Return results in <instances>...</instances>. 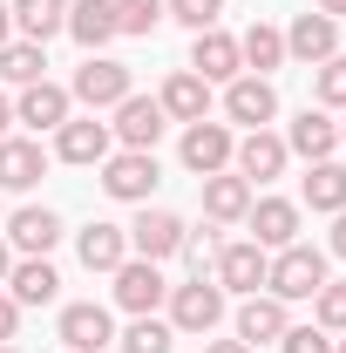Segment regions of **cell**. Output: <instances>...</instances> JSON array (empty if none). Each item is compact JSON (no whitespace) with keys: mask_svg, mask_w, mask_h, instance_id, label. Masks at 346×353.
<instances>
[{"mask_svg":"<svg viewBox=\"0 0 346 353\" xmlns=\"http://www.w3.org/2000/svg\"><path fill=\"white\" fill-rule=\"evenodd\" d=\"M95 170H102V190H109L116 204H150V197H156V183H163L156 150H109Z\"/></svg>","mask_w":346,"mask_h":353,"instance_id":"obj_1","label":"cell"},{"mask_svg":"<svg viewBox=\"0 0 346 353\" xmlns=\"http://www.w3.org/2000/svg\"><path fill=\"white\" fill-rule=\"evenodd\" d=\"M326 285V252L319 245H285L272 252V272H265V292L272 299H312Z\"/></svg>","mask_w":346,"mask_h":353,"instance_id":"obj_2","label":"cell"},{"mask_svg":"<svg viewBox=\"0 0 346 353\" xmlns=\"http://www.w3.org/2000/svg\"><path fill=\"white\" fill-rule=\"evenodd\" d=\"M68 95L82 102L88 116L116 109L123 95H136V82H130V61H116V54H88L82 68H75V82H68Z\"/></svg>","mask_w":346,"mask_h":353,"instance_id":"obj_3","label":"cell"},{"mask_svg":"<svg viewBox=\"0 0 346 353\" xmlns=\"http://www.w3.org/2000/svg\"><path fill=\"white\" fill-rule=\"evenodd\" d=\"M231 150H238V136H231V123H183V143H176V157H183V170L190 176H217L231 170Z\"/></svg>","mask_w":346,"mask_h":353,"instance_id":"obj_4","label":"cell"},{"mask_svg":"<svg viewBox=\"0 0 346 353\" xmlns=\"http://www.w3.org/2000/svg\"><path fill=\"white\" fill-rule=\"evenodd\" d=\"M265 272H272V252H265V245H252V238H238V245H217V259H211L217 292H245V299L265 285Z\"/></svg>","mask_w":346,"mask_h":353,"instance_id":"obj_5","label":"cell"},{"mask_svg":"<svg viewBox=\"0 0 346 353\" xmlns=\"http://www.w3.org/2000/svg\"><path fill=\"white\" fill-rule=\"evenodd\" d=\"M123 231H130V252H136V259L163 265L176 245H183V231H190V224L176 218V211H163V204H136V224H123Z\"/></svg>","mask_w":346,"mask_h":353,"instance_id":"obj_6","label":"cell"},{"mask_svg":"<svg viewBox=\"0 0 346 353\" xmlns=\"http://www.w3.org/2000/svg\"><path fill=\"white\" fill-rule=\"evenodd\" d=\"M217 319H224L217 279H183V285H170V326L176 333H211Z\"/></svg>","mask_w":346,"mask_h":353,"instance_id":"obj_7","label":"cell"},{"mask_svg":"<svg viewBox=\"0 0 346 353\" xmlns=\"http://www.w3.org/2000/svg\"><path fill=\"white\" fill-rule=\"evenodd\" d=\"M285 163H292V150H285V136H272V130H245L238 150H231V170L245 183H272V176H285Z\"/></svg>","mask_w":346,"mask_h":353,"instance_id":"obj_8","label":"cell"},{"mask_svg":"<svg viewBox=\"0 0 346 353\" xmlns=\"http://www.w3.org/2000/svg\"><path fill=\"white\" fill-rule=\"evenodd\" d=\"M340 54V21H326L319 7H305L299 21L285 28V61H305V68H319V61H333Z\"/></svg>","mask_w":346,"mask_h":353,"instance_id":"obj_9","label":"cell"},{"mask_svg":"<svg viewBox=\"0 0 346 353\" xmlns=\"http://www.w3.org/2000/svg\"><path fill=\"white\" fill-rule=\"evenodd\" d=\"M68 116H75V95H68L61 82H48V75H41V82H28V88H21V102H14V123H28L34 136L61 130Z\"/></svg>","mask_w":346,"mask_h":353,"instance_id":"obj_10","label":"cell"},{"mask_svg":"<svg viewBox=\"0 0 346 353\" xmlns=\"http://www.w3.org/2000/svg\"><path fill=\"white\" fill-rule=\"evenodd\" d=\"M163 102L156 95H123L116 102V123H109V136L123 143V150H156V136H163Z\"/></svg>","mask_w":346,"mask_h":353,"instance_id":"obj_11","label":"cell"},{"mask_svg":"<svg viewBox=\"0 0 346 353\" xmlns=\"http://www.w3.org/2000/svg\"><path fill=\"white\" fill-rule=\"evenodd\" d=\"M109 150H116V136H109V123H95V116H68V123L54 130V157L75 163V170H95Z\"/></svg>","mask_w":346,"mask_h":353,"instance_id":"obj_12","label":"cell"},{"mask_svg":"<svg viewBox=\"0 0 346 353\" xmlns=\"http://www.w3.org/2000/svg\"><path fill=\"white\" fill-rule=\"evenodd\" d=\"M109 279H116V306H123V312H136V319H143V312H156L163 299H170L163 272H156L150 259H123L116 272H109Z\"/></svg>","mask_w":346,"mask_h":353,"instance_id":"obj_13","label":"cell"},{"mask_svg":"<svg viewBox=\"0 0 346 353\" xmlns=\"http://www.w3.org/2000/svg\"><path fill=\"white\" fill-rule=\"evenodd\" d=\"M61 347H68V353H102V347H116V319H109V306H95V299L61 306Z\"/></svg>","mask_w":346,"mask_h":353,"instance_id":"obj_14","label":"cell"},{"mask_svg":"<svg viewBox=\"0 0 346 353\" xmlns=\"http://www.w3.org/2000/svg\"><path fill=\"white\" fill-rule=\"evenodd\" d=\"M245 224H252V245H265V252L299 245V204H292V197H252Z\"/></svg>","mask_w":346,"mask_h":353,"instance_id":"obj_15","label":"cell"},{"mask_svg":"<svg viewBox=\"0 0 346 353\" xmlns=\"http://www.w3.org/2000/svg\"><path fill=\"white\" fill-rule=\"evenodd\" d=\"M190 75H204V82H238V75H245L238 34H224V28H204V34L190 41Z\"/></svg>","mask_w":346,"mask_h":353,"instance_id":"obj_16","label":"cell"},{"mask_svg":"<svg viewBox=\"0 0 346 353\" xmlns=\"http://www.w3.org/2000/svg\"><path fill=\"white\" fill-rule=\"evenodd\" d=\"M224 116L245 123V130H265V123L278 116V88L265 82V75H238V82H224Z\"/></svg>","mask_w":346,"mask_h":353,"instance_id":"obj_17","label":"cell"},{"mask_svg":"<svg viewBox=\"0 0 346 353\" xmlns=\"http://www.w3.org/2000/svg\"><path fill=\"white\" fill-rule=\"evenodd\" d=\"M7 245H14L21 259H48V252L61 245V218H54L48 204H21V211L7 218Z\"/></svg>","mask_w":346,"mask_h":353,"instance_id":"obj_18","label":"cell"},{"mask_svg":"<svg viewBox=\"0 0 346 353\" xmlns=\"http://www.w3.org/2000/svg\"><path fill=\"white\" fill-rule=\"evenodd\" d=\"M48 176V150L34 136H0V190H34Z\"/></svg>","mask_w":346,"mask_h":353,"instance_id":"obj_19","label":"cell"},{"mask_svg":"<svg viewBox=\"0 0 346 353\" xmlns=\"http://www.w3.org/2000/svg\"><path fill=\"white\" fill-rule=\"evenodd\" d=\"M204 183V218L211 224H245V211H252V183L238 170H217V176H197Z\"/></svg>","mask_w":346,"mask_h":353,"instance_id":"obj_20","label":"cell"},{"mask_svg":"<svg viewBox=\"0 0 346 353\" xmlns=\"http://www.w3.org/2000/svg\"><path fill=\"white\" fill-rule=\"evenodd\" d=\"M68 34H75L88 54H102V48L123 34V28H116V0H68Z\"/></svg>","mask_w":346,"mask_h":353,"instance_id":"obj_21","label":"cell"},{"mask_svg":"<svg viewBox=\"0 0 346 353\" xmlns=\"http://www.w3.org/2000/svg\"><path fill=\"white\" fill-rule=\"evenodd\" d=\"M156 102H163V116H170V123H204V116H211V82H204V75H190V68H176Z\"/></svg>","mask_w":346,"mask_h":353,"instance_id":"obj_22","label":"cell"},{"mask_svg":"<svg viewBox=\"0 0 346 353\" xmlns=\"http://www.w3.org/2000/svg\"><path fill=\"white\" fill-rule=\"evenodd\" d=\"M285 150H292V157H305V163H326V157L340 150V123H333L326 109H305L299 123L285 130Z\"/></svg>","mask_w":346,"mask_h":353,"instance_id":"obj_23","label":"cell"},{"mask_svg":"<svg viewBox=\"0 0 346 353\" xmlns=\"http://www.w3.org/2000/svg\"><path fill=\"white\" fill-rule=\"evenodd\" d=\"M285 326H292V319H285V299H272V292H252V299L238 306V340H245V347H272Z\"/></svg>","mask_w":346,"mask_h":353,"instance_id":"obj_24","label":"cell"},{"mask_svg":"<svg viewBox=\"0 0 346 353\" xmlns=\"http://www.w3.org/2000/svg\"><path fill=\"white\" fill-rule=\"evenodd\" d=\"M14 34L48 48L54 34H68V0H14Z\"/></svg>","mask_w":346,"mask_h":353,"instance_id":"obj_25","label":"cell"},{"mask_svg":"<svg viewBox=\"0 0 346 353\" xmlns=\"http://www.w3.org/2000/svg\"><path fill=\"white\" fill-rule=\"evenodd\" d=\"M75 259H82L88 272H116V265L130 259V231H123V224H82Z\"/></svg>","mask_w":346,"mask_h":353,"instance_id":"obj_26","label":"cell"},{"mask_svg":"<svg viewBox=\"0 0 346 353\" xmlns=\"http://www.w3.org/2000/svg\"><path fill=\"white\" fill-rule=\"evenodd\" d=\"M54 292H61V272L48 259H21L7 272V299H14V306H48Z\"/></svg>","mask_w":346,"mask_h":353,"instance_id":"obj_27","label":"cell"},{"mask_svg":"<svg viewBox=\"0 0 346 353\" xmlns=\"http://www.w3.org/2000/svg\"><path fill=\"white\" fill-rule=\"evenodd\" d=\"M238 54H245V75H272V68H285V34L272 21H252L238 34Z\"/></svg>","mask_w":346,"mask_h":353,"instance_id":"obj_28","label":"cell"},{"mask_svg":"<svg viewBox=\"0 0 346 353\" xmlns=\"http://www.w3.org/2000/svg\"><path fill=\"white\" fill-rule=\"evenodd\" d=\"M305 204L326 211V218L346 211V163H333V157L326 163H305Z\"/></svg>","mask_w":346,"mask_h":353,"instance_id":"obj_29","label":"cell"},{"mask_svg":"<svg viewBox=\"0 0 346 353\" xmlns=\"http://www.w3.org/2000/svg\"><path fill=\"white\" fill-rule=\"evenodd\" d=\"M41 68H48V54L34 41H7V48H0V82L28 88V82H41Z\"/></svg>","mask_w":346,"mask_h":353,"instance_id":"obj_30","label":"cell"},{"mask_svg":"<svg viewBox=\"0 0 346 353\" xmlns=\"http://www.w3.org/2000/svg\"><path fill=\"white\" fill-rule=\"evenodd\" d=\"M170 340H176V326H170V319H156V312H143L130 333H116V347H123V353H170Z\"/></svg>","mask_w":346,"mask_h":353,"instance_id":"obj_31","label":"cell"},{"mask_svg":"<svg viewBox=\"0 0 346 353\" xmlns=\"http://www.w3.org/2000/svg\"><path fill=\"white\" fill-rule=\"evenodd\" d=\"M312 102L319 109H346V54H333V61L312 68Z\"/></svg>","mask_w":346,"mask_h":353,"instance_id":"obj_32","label":"cell"},{"mask_svg":"<svg viewBox=\"0 0 346 353\" xmlns=\"http://www.w3.org/2000/svg\"><path fill=\"white\" fill-rule=\"evenodd\" d=\"M312 319H319L326 333H346V279H326V285L312 292Z\"/></svg>","mask_w":346,"mask_h":353,"instance_id":"obj_33","label":"cell"},{"mask_svg":"<svg viewBox=\"0 0 346 353\" xmlns=\"http://www.w3.org/2000/svg\"><path fill=\"white\" fill-rule=\"evenodd\" d=\"M116 28L123 34H156L163 28V0H116Z\"/></svg>","mask_w":346,"mask_h":353,"instance_id":"obj_34","label":"cell"},{"mask_svg":"<svg viewBox=\"0 0 346 353\" xmlns=\"http://www.w3.org/2000/svg\"><path fill=\"white\" fill-rule=\"evenodd\" d=\"M217 14H224V0H163V21H183L190 34L217 28Z\"/></svg>","mask_w":346,"mask_h":353,"instance_id":"obj_35","label":"cell"},{"mask_svg":"<svg viewBox=\"0 0 346 353\" xmlns=\"http://www.w3.org/2000/svg\"><path fill=\"white\" fill-rule=\"evenodd\" d=\"M278 347L285 353H333V333H326V326H285Z\"/></svg>","mask_w":346,"mask_h":353,"instance_id":"obj_36","label":"cell"},{"mask_svg":"<svg viewBox=\"0 0 346 353\" xmlns=\"http://www.w3.org/2000/svg\"><path fill=\"white\" fill-rule=\"evenodd\" d=\"M176 252H183V265L204 279V272H211V259H217V238H211V231H183V245H176Z\"/></svg>","mask_w":346,"mask_h":353,"instance_id":"obj_37","label":"cell"},{"mask_svg":"<svg viewBox=\"0 0 346 353\" xmlns=\"http://www.w3.org/2000/svg\"><path fill=\"white\" fill-rule=\"evenodd\" d=\"M14 333H21V306H14V299H7V292H0V347H7V340H14Z\"/></svg>","mask_w":346,"mask_h":353,"instance_id":"obj_38","label":"cell"},{"mask_svg":"<svg viewBox=\"0 0 346 353\" xmlns=\"http://www.w3.org/2000/svg\"><path fill=\"white\" fill-rule=\"evenodd\" d=\"M326 252H333V259H346V211H333V238H326Z\"/></svg>","mask_w":346,"mask_h":353,"instance_id":"obj_39","label":"cell"},{"mask_svg":"<svg viewBox=\"0 0 346 353\" xmlns=\"http://www.w3.org/2000/svg\"><path fill=\"white\" fill-rule=\"evenodd\" d=\"M14 41V7H7V0H0V48Z\"/></svg>","mask_w":346,"mask_h":353,"instance_id":"obj_40","label":"cell"},{"mask_svg":"<svg viewBox=\"0 0 346 353\" xmlns=\"http://www.w3.org/2000/svg\"><path fill=\"white\" fill-rule=\"evenodd\" d=\"M312 7H319L326 21H346V0H312Z\"/></svg>","mask_w":346,"mask_h":353,"instance_id":"obj_41","label":"cell"},{"mask_svg":"<svg viewBox=\"0 0 346 353\" xmlns=\"http://www.w3.org/2000/svg\"><path fill=\"white\" fill-rule=\"evenodd\" d=\"M204 353H252V347H245V340H211Z\"/></svg>","mask_w":346,"mask_h":353,"instance_id":"obj_42","label":"cell"},{"mask_svg":"<svg viewBox=\"0 0 346 353\" xmlns=\"http://www.w3.org/2000/svg\"><path fill=\"white\" fill-rule=\"evenodd\" d=\"M0 136H14V102L0 95Z\"/></svg>","mask_w":346,"mask_h":353,"instance_id":"obj_43","label":"cell"},{"mask_svg":"<svg viewBox=\"0 0 346 353\" xmlns=\"http://www.w3.org/2000/svg\"><path fill=\"white\" fill-rule=\"evenodd\" d=\"M7 272H14V245H0V285H7Z\"/></svg>","mask_w":346,"mask_h":353,"instance_id":"obj_44","label":"cell"},{"mask_svg":"<svg viewBox=\"0 0 346 353\" xmlns=\"http://www.w3.org/2000/svg\"><path fill=\"white\" fill-rule=\"evenodd\" d=\"M0 353H21V347H0Z\"/></svg>","mask_w":346,"mask_h":353,"instance_id":"obj_45","label":"cell"},{"mask_svg":"<svg viewBox=\"0 0 346 353\" xmlns=\"http://www.w3.org/2000/svg\"><path fill=\"white\" fill-rule=\"evenodd\" d=\"M340 143H346V123H340Z\"/></svg>","mask_w":346,"mask_h":353,"instance_id":"obj_46","label":"cell"},{"mask_svg":"<svg viewBox=\"0 0 346 353\" xmlns=\"http://www.w3.org/2000/svg\"><path fill=\"white\" fill-rule=\"evenodd\" d=\"M333 353H346V340H340V347H333Z\"/></svg>","mask_w":346,"mask_h":353,"instance_id":"obj_47","label":"cell"}]
</instances>
